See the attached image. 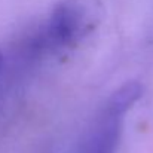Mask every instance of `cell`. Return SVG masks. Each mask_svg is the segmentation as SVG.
I'll return each mask as SVG.
<instances>
[{
	"mask_svg": "<svg viewBox=\"0 0 153 153\" xmlns=\"http://www.w3.org/2000/svg\"><path fill=\"white\" fill-rule=\"evenodd\" d=\"M101 16L98 0H64L53 7L40 43L53 48L70 46L95 30Z\"/></svg>",
	"mask_w": 153,
	"mask_h": 153,
	"instance_id": "cell-1",
	"label": "cell"
},
{
	"mask_svg": "<svg viewBox=\"0 0 153 153\" xmlns=\"http://www.w3.org/2000/svg\"><path fill=\"white\" fill-rule=\"evenodd\" d=\"M122 117L111 116L105 111H100L98 119L86 132L80 143L79 153H114L122 131Z\"/></svg>",
	"mask_w": 153,
	"mask_h": 153,
	"instance_id": "cell-2",
	"label": "cell"
},
{
	"mask_svg": "<svg viewBox=\"0 0 153 153\" xmlns=\"http://www.w3.org/2000/svg\"><path fill=\"white\" fill-rule=\"evenodd\" d=\"M141 94H143V85L140 82L131 80L128 83H123L107 98L101 110L111 116L123 117V114L140 100Z\"/></svg>",
	"mask_w": 153,
	"mask_h": 153,
	"instance_id": "cell-3",
	"label": "cell"
},
{
	"mask_svg": "<svg viewBox=\"0 0 153 153\" xmlns=\"http://www.w3.org/2000/svg\"><path fill=\"white\" fill-rule=\"evenodd\" d=\"M0 65H1V53H0Z\"/></svg>",
	"mask_w": 153,
	"mask_h": 153,
	"instance_id": "cell-4",
	"label": "cell"
}]
</instances>
